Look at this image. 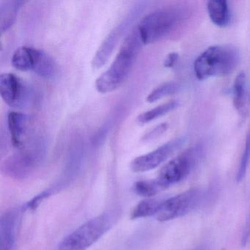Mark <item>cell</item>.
<instances>
[{"label":"cell","instance_id":"cell-1","mask_svg":"<svg viewBox=\"0 0 250 250\" xmlns=\"http://www.w3.org/2000/svg\"><path fill=\"white\" fill-rule=\"evenodd\" d=\"M142 46L143 43L134 29L125 38L110 66L96 80V88L99 93H112L125 83Z\"/></svg>","mask_w":250,"mask_h":250},{"label":"cell","instance_id":"cell-2","mask_svg":"<svg viewBox=\"0 0 250 250\" xmlns=\"http://www.w3.org/2000/svg\"><path fill=\"white\" fill-rule=\"evenodd\" d=\"M238 49L231 45H213L203 51L194 62V72L200 81L232 74L239 62Z\"/></svg>","mask_w":250,"mask_h":250},{"label":"cell","instance_id":"cell-3","mask_svg":"<svg viewBox=\"0 0 250 250\" xmlns=\"http://www.w3.org/2000/svg\"><path fill=\"white\" fill-rule=\"evenodd\" d=\"M119 216L118 209H111L90 219L64 238L58 250H87L114 226Z\"/></svg>","mask_w":250,"mask_h":250},{"label":"cell","instance_id":"cell-4","mask_svg":"<svg viewBox=\"0 0 250 250\" xmlns=\"http://www.w3.org/2000/svg\"><path fill=\"white\" fill-rule=\"evenodd\" d=\"M46 145L42 138H33L22 148L5 159L2 165L4 175L17 180L25 179L43 163Z\"/></svg>","mask_w":250,"mask_h":250},{"label":"cell","instance_id":"cell-5","mask_svg":"<svg viewBox=\"0 0 250 250\" xmlns=\"http://www.w3.org/2000/svg\"><path fill=\"white\" fill-rule=\"evenodd\" d=\"M184 18L185 14L178 8H162L146 16L135 30L143 45H148L169 36Z\"/></svg>","mask_w":250,"mask_h":250},{"label":"cell","instance_id":"cell-6","mask_svg":"<svg viewBox=\"0 0 250 250\" xmlns=\"http://www.w3.org/2000/svg\"><path fill=\"white\" fill-rule=\"evenodd\" d=\"M11 64L21 71H33L41 77H55L57 66L54 60L46 52L32 46H21L15 51Z\"/></svg>","mask_w":250,"mask_h":250},{"label":"cell","instance_id":"cell-7","mask_svg":"<svg viewBox=\"0 0 250 250\" xmlns=\"http://www.w3.org/2000/svg\"><path fill=\"white\" fill-rule=\"evenodd\" d=\"M200 147H190L168 162L159 171L157 179L167 188L191 173L200 156Z\"/></svg>","mask_w":250,"mask_h":250},{"label":"cell","instance_id":"cell-8","mask_svg":"<svg viewBox=\"0 0 250 250\" xmlns=\"http://www.w3.org/2000/svg\"><path fill=\"white\" fill-rule=\"evenodd\" d=\"M201 198L202 191L193 188L163 200L155 218L159 222H167L181 217L197 207Z\"/></svg>","mask_w":250,"mask_h":250},{"label":"cell","instance_id":"cell-9","mask_svg":"<svg viewBox=\"0 0 250 250\" xmlns=\"http://www.w3.org/2000/svg\"><path fill=\"white\" fill-rule=\"evenodd\" d=\"M142 5H137L134 7L126 17L116 27H114L110 33L106 36L102 44L96 51V55L93 57L92 65L95 69L102 68L106 63L112 52L116 48L117 45L121 41V38L125 34L130 26L134 22V20L138 17L139 13L142 10Z\"/></svg>","mask_w":250,"mask_h":250},{"label":"cell","instance_id":"cell-10","mask_svg":"<svg viewBox=\"0 0 250 250\" xmlns=\"http://www.w3.org/2000/svg\"><path fill=\"white\" fill-rule=\"evenodd\" d=\"M0 95L6 104L17 109L25 107L32 99L29 86L21 78L11 73L0 76Z\"/></svg>","mask_w":250,"mask_h":250},{"label":"cell","instance_id":"cell-11","mask_svg":"<svg viewBox=\"0 0 250 250\" xmlns=\"http://www.w3.org/2000/svg\"><path fill=\"white\" fill-rule=\"evenodd\" d=\"M186 141V137H177L150 153L135 158L131 163V170L134 172H144L158 167L184 146Z\"/></svg>","mask_w":250,"mask_h":250},{"label":"cell","instance_id":"cell-12","mask_svg":"<svg viewBox=\"0 0 250 250\" xmlns=\"http://www.w3.org/2000/svg\"><path fill=\"white\" fill-rule=\"evenodd\" d=\"M84 156V143L82 137L78 136L70 146L61 179L57 185L54 186L53 188L47 190L50 194H53L54 191H58L68 185L71 181L75 179L83 166Z\"/></svg>","mask_w":250,"mask_h":250},{"label":"cell","instance_id":"cell-13","mask_svg":"<svg viewBox=\"0 0 250 250\" xmlns=\"http://www.w3.org/2000/svg\"><path fill=\"white\" fill-rule=\"evenodd\" d=\"M8 127L11 143L16 148L21 149L30 143L32 124L30 117L22 112H11L8 114Z\"/></svg>","mask_w":250,"mask_h":250},{"label":"cell","instance_id":"cell-14","mask_svg":"<svg viewBox=\"0 0 250 250\" xmlns=\"http://www.w3.org/2000/svg\"><path fill=\"white\" fill-rule=\"evenodd\" d=\"M19 211L11 209L1 216L0 220V250H14L17 239Z\"/></svg>","mask_w":250,"mask_h":250},{"label":"cell","instance_id":"cell-15","mask_svg":"<svg viewBox=\"0 0 250 250\" xmlns=\"http://www.w3.org/2000/svg\"><path fill=\"white\" fill-rule=\"evenodd\" d=\"M208 14L210 21L219 27H226L231 21L229 4L225 0H211L206 3Z\"/></svg>","mask_w":250,"mask_h":250},{"label":"cell","instance_id":"cell-16","mask_svg":"<svg viewBox=\"0 0 250 250\" xmlns=\"http://www.w3.org/2000/svg\"><path fill=\"white\" fill-rule=\"evenodd\" d=\"M247 77L244 72H240L234 80L232 86V105L238 115L244 116L247 104Z\"/></svg>","mask_w":250,"mask_h":250},{"label":"cell","instance_id":"cell-17","mask_svg":"<svg viewBox=\"0 0 250 250\" xmlns=\"http://www.w3.org/2000/svg\"><path fill=\"white\" fill-rule=\"evenodd\" d=\"M23 2L21 1H1L0 2V29L1 33L7 31L14 24L19 10Z\"/></svg>","mask_w":250,"mask_h":250},{"label":"cell","instance_id":"cell-18","mask_svg":"<svg viewBox=\"0 0 250 250\" xmlns=\"http://www.w3.org/2000/svg\"><path fill=\"white\" fill-rule=\"evenodd\" d=\"M179 106L180 102L178 101L173 100L166 102L140 114L137 117V121L140 124H148L161 117L165 116L167 114L176 109Z\"/></svg>","mask_w":250,"mask_h":250},{"label":"cell","instance_id":"cell-19","mask_svg":"<svg viewBox=\"0 0 250 250\" xmlns=\"http://www.w3.org/2000/svg\"><path fill=\"white\" fill-rule=\"evenodd\" d=\"M163 200L159 199H146L139 203L131 213L132 219H141L148 216H156L160 208Z\"/></svg>","mask_w":250,"mask_h":250},{"label":"cell","instance_id":"cell-20","mask_svg":"<svg viewBox=\"0 0 250 250\" xmlns=\"http://www.w3.org/2000/svg\"><path fill=\"white\" fill-rule=\"evenodd\" d=\"M165 189L166 188L159 182L157 178L137 181L133 186L134 192L145 197H153Z\"/></svg>","mask_w":250,"mask_h":250},{"label":"cell","instance_id":"cell-21","mask_svg":"<svg viewBox=\"0 0 250 250\" xmlns=\"http://www.w3.org/2000/svg\"><path fill=\"white\" fill-rule=\"evenodd\" d=\"M180 88L181 86L176 82L162 83L149 93L146 100L149 103H155L164 98L175 94L179 91Z\"/></svg>","mask_w":250,"mask_h":250},{"label":"cell","instance_id":"cell-22","mask_svg":"<svg viewBox=\"0 0 250 250\" xmlns=\"http://www.w3.org/2000/svg\"><path fill=\"white\" fill-rule=\"evenodd\" d=\"M250 160V128L248 130L246 136L245 146L244 151L240 160L239 167L236 173V181L241 182L245 178L247 174V168Z\"/></svg>","mask_w":250,"mask_h":250},{"label":"cell","instance_id":"cell-23","mask_svg":"<svg viewBox=\"0 0 250 250\" xmlns=\"http://www.w3.org/2000/svg\"><path fill=\"white\" fill-rule=\"evenodd\" d=\"M168 128H169V124L167 123H162V124L156 125L155 128H152V130L149 131L147 134H145L142 140L144 141H150V140H155L165 134L167 131Z\"/></svg>","mask_w":250,"mask_h":250},{"label":"cell","instance_id":"cell-24","mask_svg":"<svg viewBox=\"0 0 250 250\" xmlns=\"http://www.w3.org/2000/svg\"><path fill=\"white\" fill-rule=\"evenodd\" d=\"M179 55L176 52H171L165 58L164 66L167 68H172L178 63Z\"/></svg>","mask_w":250,"mask_h":250},{"label":"cell","instance_id":"cell-25","mask_svg":"<svg viewBox=\"0 0 250 250\" xmlns=\"http://www.w3.org/2000/svg\"><path fill=\"white\" fill-rule=\"evenodd\" d=\"M250 237V219L247 220V225H246L245 230H244V235L242 237L243 244L247 242V240Z\"/></svg>","mask_w":250,"mask_h":250}]
</instances>
